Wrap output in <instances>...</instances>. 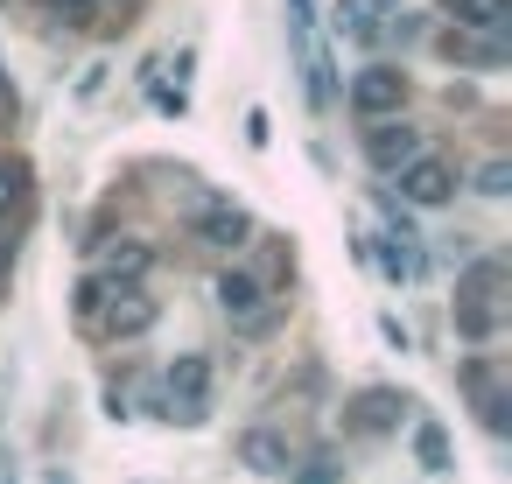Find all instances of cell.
Wrapping results in <instances>:
<instances>
[{
    "mask_svg": "<svg viewBox=\"0 0 512 484\" xmlns=\"http://www.w3.org/2000/svg\"><path fill=\"white\" fill-rule=\"evenodd\" d=\"M498 288H505V267L498 260H470L463 281H456V330L463 337H491L505 316H498Z\"/></svg>",
    "mask_w": 512,
    "mask_h": 484,
    "instance_id": "1",
    "label": "cell"
},
{
    "mask_svg": "<svg viewBox=\"0 0 512 484\" xmlns=\"http://www.w3.org/2000/svg\"><path fill=\"white\" fill-rule=\"evenodd\" d=\"M204 393H211V358H197V351L169 358V407L162 414H176L183 428H197L204 421Z\"/></svg>",
    "mask_w": 512,
    "mask_h": 484,
    "instance_id": "2",
    "label": "cell"
},
{
    "mask_svg": "<svg viewBox=\"0 0 512 484\" xmlns=\"http://www.w3.org/2000/svg\"><path fill=\"white\" fill-rule=\"evenodd\" d=\"M351 106H358L365 120H393V113L407 106V78H400L393 64H365V71L351 78Z\"/></svg>",
    "mask_w": 512,
    "mask_h": 484,
    "instance_id": "3",
    "label": "cell"
},
{
    "mask_svg": "<svg viewBox=\"0 0 512 484\" xmlns=\"http://www.w3.org/2000/svg\"><path fill=\"white\" fill-rule=\"evenodd\" d=\"M400 197L435 211V204H449V197H456V169H449V162H435V155H414V162L400 169Z\"/></svg>",
    "mask_w": 512,
    "mask_h": 484,
    "instance_id": "4",
    "label": "cell"
},
{
    "mask_svg": "<svg viewBox=\"0 0 512 484\" xmlns=\"http://www.w3.org/2000/svg\"><path fill=\"white\" fill-rule=\"evenodd\" d=\"M400 414H407V400H400L393 386H372V393H358V400L344 407V421H351L358 435H386V428H400Z\"/></svg>",
    "mask_w": 512,
    "mask_h": 484,
    "instance_id": "5",
    "label": "cell"
},
{
    "mask_svg": "<svg viewBox=\"0 0 512 484\" xmlns=\"http://www.w3.org/2000/svg\"><path fill=\"white\" fill-rule=\"evenodd\" d=\"M414 155H421V134L414 127H372L365 134V162L372 169H407Z\"/></svg>",
    "mask_w": 512,
    "mask_h": 484,
    "instance_id": "6",
    "label": "cell"
},
{
    "mask_svg": "<svg viewBox=\"0 0 512 484\" xmlns=\"http://www.w3.org/2000/svg\"><path fill=\"white\" fill-rule=\"evenodd\" d=\"M99 323H106L113 337H141V330L155 323V302H148L141 288H113V302L99 309Z\"/></svg>",
    "mask_w": 512,
    "mask_h": 484,
    "instance_id": "7",
    "label": "cell"
},
{
    "mask_svg": "<svg viewBox=\"0 0 512 484\" xmlns=\"http://www.w3.org/2000/svg\"><path fill=\"white\" fill-rule=\"evenodd\" d=\"M239 463L260 470V477H288V442H281L274 428H246V435H239Z\"/></svg>",
    "mask_w": 512,
    "mask_h": 484,
    "instance_id": "8",
    "label": "cell"
},
{
    "mask_svg": "<svg viewBox=\"0 0 512 484\" xmlns=\"http://www.w3.org/2000/svg\"><path fill=\"white\" fill-rule=\"evenodd\" d=\"M218 302H225V316H232V323H253V316L267 309L260 281H253V274H239V267H225V274H218Z\"/></svg>",
    "mask_w": 512,
    "mask_h": 484,
    "instance_id": "9",
    "label": "cell"
},
{
    "mask_svg": "<svg viewBox=\"0 0 512 484\" xmlns=\"http://www.w3.org/2000/svg\"><path fill=\"white\" fill-rule=\"evenodd\" d=\"M197 232H204V239H211V246H225V253H232V246H239V239H246V232H253V218H246V211H239V204H211V211H204V218H197Z\"/></svg>",
    "mask_w": 512,
    "mask_h": 484,
    "instance_id": "10",
    "label": "cell"
},
{
    "mask_svg": "<svg viewBox=\"0 0 512 484\" xmlns=\"http://www.w3.org/2000/svg\"><path fill=\"white\" fill-rule=\"evenodd\" d=\"M505 15H512V0H456V29H484V36H498Z\"/></svg>",
    "mask_w": 512,
    "mask_h": 484,
    "instance_id": "11",
    "label": "cell"
},
{
    "mask_svg": "<svg viewBox=\"0 0 512 484\" xmlns=\"http://www.w3.org/2000/svg\"><path fill=\"white\" fill-rule=\"evenodd\" d=\"M372 253H379V274H393V281H414L421 274V253L407 239H372Z\"/></svg>",
    "mask_w": 512,
    "mask_h": 484,
    "instance_id": "12",
    "label": "cell"
},
{
    "mask_svg": "<svg viewBox=\"0 0 512 484\" xmlns=\"http://www.w3.org/2000/svg\"><path fill=\"white\" fill-rule=\"evenodd\" d=\"M414 456H421L428 470H449V442H442V428H435V421H421V428H414Z\"/></svg>",
    "mask_w": 512,
    "mask_h": 484,
    "instance_id": "13",
    "label": "cell"
},
{
    "mask_svg": "<svg viewBox=\"0 0 512 484\" xmlns=\"http://www.w3.org/2000/svg\"><path fill=\"white\" fill-rule=\"evenodd\" d=\"M22 190H29V169L22 162H0V218L22 211Z\"/></svg>",
    "mask_w": 512,
    "mask_h": 484,
    "instance_id": "14",
    "label": "cell"
},
{
    "mask_svg": "<svg viewBox=\"0 0 512 484\" xmlns=\"http://www.w3.org/2000/svg\"><path fill=\"white\" fill-rule=\"evenodd\" d=\"M106 302H113V281H99V274H92V281H78V316H85V323H99V309H106Z\"/></svg>",
    "mask_w": 512,
    "mask_h": 484,
    "instance_id": "15",
    "label": "cell"
},
{
    "mask_svg": "<svg viewBox=\"0 0 512 484\" xmlns=\"http://www.w3.org/2000/svg\"><path fill=\"white\" fill-rule=\"evenodd\" d=\"M113 274H127V281L148 274V246H141V239H120V246H113Z\"/></svg>",
    "mask_w": 512,
    "mask_h": 484,
    "instance_id": "16",
    "label": "cell"
},
{
    "mask_svg": "<svg viewBox=\"0 0 512 484\" xmlns=\"http://www.w3.org/2000/svg\"><path fill=\"white\" fill-rule=\"evenodd\" d=\"M50 15H57L64 29H92V15H99V0H50Z\"/></svg>",
    "mask_w": 512,
    "mask_h": 484,
    "instance_id": "17",
    "label": "cell"
},
{
    "mask_svg": "<svg viewBox=\"0 0 512 484\" xmlns=\"http://www.w3.org/2000/svg\"><path fill=\"white\" fill-rule=\"evenodd\" d=\"M477 190H484V197H505V190H512V169H505V162H484V169H477Z\"/></svg>",
    "mask_w": 512,
    "mask_h": 484,
    "instance_id": "18",
    "label": "cell"
},
{
    "mask_svg": "<svg viewBox=\"0 0 512 484\" xmlns=\"http://www.w3.org/2000/svg\"><path fill=\"white\" fill-rule=\"evenodd\" d=\"M351 8H358L365 22H386V15H400V0H351Z\"/></svg>",
    "mask_w": 512,
    "mask_h": 484,
    "instance_id": "19",
    "label": "cell"
},
{
    "mask_svg": "<svg viewBox=\"0 0 512 484\" xmlns=\"http://www.w3.org/2000/svg\"><path fill=\"white\" fill-rule=\"evenodd\" d=\"M295 484H337V470H330V463H309V470H302Z\"/></svg>",
    "mask_w": 512,
    "mask_h": 484,
    "instance_id": "20",
    "label": "cell"
},
{
    "mask_svg": "<svg viewBox=\"0 0 512 484\" xmlns=\"http://www.w3.org/2000/svg\"><path fill=\"white\" fill-rule=\"evenodd\" d=\"M0 99H8V71H0Z\"/></svg>",
    "mask_w": 512,
    "mask_h": 484,
    "instance_id": "21",
    "label": "cell"
}]
</instances>
